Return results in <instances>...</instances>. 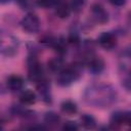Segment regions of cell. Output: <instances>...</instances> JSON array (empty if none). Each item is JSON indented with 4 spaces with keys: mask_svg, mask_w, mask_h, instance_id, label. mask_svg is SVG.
<instances>
[{
    "mask_svg": "<svg viewBox=\"0 0 131 131\" xmlns=\"http://www.w3.org/2000/svg\"><path fill=\"white\" fill-rule=\"evenodd\" d=\"M11 0H0V3H8V2H10Z\"/></svg>",
    "mask_w": 131,
    "mask_h": 131,
    "instance_id": "cell-21",
    "label": "cell"
},
{
    "mask_svg": "<svg viewBox=\"0 0 131 131\" xmlns=\"http://www.w3.org/2000/svg\"><path fill=\"white\" fill-rule=\"evenodd\" d=\"M43 78V69L36 58H31L29 61V79L33 82H39Z\"/></svg>",
    "mask_w": 131,
    "mask_h": 131,
    "instance_id": "cell-5",
    "label": "cell"
},
{
    "mask_svg": "<svg viewBox=\"0 0 131 131\" xmlns=\"http://www.w3.org/2000/svg\"><path fill=\"white\" fill-rule=\"evenodd\" d=\"M81 122H82V125L87 128V129H93L96 125V122L94 120V118L90 115H84L82 116L81 118Z\"/></svg>",
    "mask_w": 131,
    "mask_h": 131,
    "instance_id": "cell-14",
    "label": "cell"
},
{
    "mask_svg": "<svg viewBox=\"0 0 131 131\" xmlns=\"http://www.w3.org/2000/svg\"><path fill=\"white\" fill-rule=\"evenodd\" d=\"M98 42L102 48L106 50H111L117 45V37L115 34L111 32H105L99 36Z\"/></svg>",
    "mask_w": 131,
    "mask_h": 131,
    "instance_id": "cell-7",
    "label": "cell"
},
{
    "mask_svg": "<svg viewBox=\"0 0 131 131\" xmlns=\"http://www.w3.org/2000/svg\"><path fill=\"white\" fill-rule=\"evenodd\" d=\"M44 121H45L47 124L54 126V125H57V124H58V122H59V117H58V115H56L55 113L49 112V113H46V114H45Z\"/></svg>",
    "mask_w": 131,
    "mask_h": 131,
    "instance_id": "cell-16",
    "label": "cell"
},
{
    "mask_svg": "<svg viewBox=\"0 0 131 131\" xmlns=\"http://www.w3.org/2000/svg\"><path fill=\"white\" fill-rule=\"evenodd\" d=\"M62 66H63V62L60 58L56 57V58H53L51 59L49 62H48V68L52 71V72H59L61 71L62 69Z\"/></svg>",
    "mask_w": 131,
    "mask_h": 131,
    "instance_id": "cell-15",
    "label": "cell"
},
{
    "mask_svg": "<svg viewBox=\"0 0 131 131\" xmlns=\"http://www.w3.org/2000/svg\"><path fill=\"white\" fill-rule=\"evenodd\" d=\"M79 77V70L76 67H70L59 71L57 76V83L60 86H69L75 82Z\"/></svg>",
    "mask_w": 131,
    "mask_h": 131,
    "instance_id": "cell-3",
    "label": "cell"
},
{
    "mask_svg": "<svg viewBox=\"0 0 131 131\" xmlns=\"http://www.w3.org/2000/svg\"><path fill=\"white\" fill-rule=\"evenodd\" d=\"M56 0H37V3L39 6L43 8H49L55 4Z\"/></svg>",
    "mask_w": 131,
    "mask_h": 131,
    "instance_id": "cell-18",
    "label": "cell"
},
{
    "mask_svg": "<svg viewBox=\"0 0 131 131\" xmlns=\"http://www.w3.org/2000/svg\"><path fill=\"white\" fill-rule=\"evenodd\" d=\"M60 107H61V111L64 114H67V115H74V114L77 113V110H78L77 104L74 101H72V100H64V101H62Z\"/></svg>",
    "mask_w": 131,
    "mask_h": 131,
    "instance_id": "cell-13",
    "label": "cell"
},
{
    "mask_svg": "<svg viewBox=\"0 0 131 131\" xmlns=\"http://www.w3.org/2000/svg\"><path fill=\"white\" fill-rule=\"evenodd\" d=\"M85 4V0H71V10H73L74 12H80L82 10V8L84 7Z\"/></svg>",
    "mask_w": 131,
    "mask_h": 131,
    "instance_id": "cell-17",
    "label": "cell"
},
{
    "mask_svg": "<svg viewBox=\"0 0 131 131\" xmlns=\"http://www.w3.org/2000/svg\"><path fill=\"white\" fill-rule=\"evenodd\" d=\"M62 129L63 130H67V131H74V130H77L78 129V125L75 122H67L63 125Z\"/></svg>",
    "mask_w": 131,
    "mask_h": 131,
    "instance_id": "cell-19",
    "label": "cell"
},
{
    "mask_svg": "<svg viewBox=\"0 0 131 131\" xmlns=\"http://www.w3.org/2000/svg\"><path fill=\"white\" fill-rule=\"evenodd\" d=\"M91 15L98 24H105L108 20V14L101 4H93L91 7Z\"/></svg>",
    "mask_w": 131,
    "mask_h": 131,
    "instance_id": "cell-6",
    "label": "cell"
},
{
    "mask_svg": "<svg viewBox=\"0 0 131 131\" xmlns=\"http://www.w3.org/2000/svg\"><path fill=\"white\" fill-rule=\"evenodd\" d=\"M104 68V62L101 58L99 57H95L92 58L89 62V70L93 73V74H99Z\"/></svg>",
    "mask_w": 131,
    "mask_h": 131,
    "instance_id": "cell-11",
    "label": "cell"
},
{
    "mask_svg": "<svg viewBox=\"0 0 131 131\" xmlns=\"http://www.w3.org/2000/svg\"><path fill=\"white\" fill-rule=\"evenodd\" d=\"M20 25L23 29L29 34H36L40 30V20L37 15L29 13L23 17Z\"/></svg>",
    "mask_w": 131,
    "mask_h": 131,
    "instance_id": "cell-4",
    "label": "cell"
},
{
    "mask_svg": "<svg viewBox=\"0 0 131 131\" xmlns=\"http://www.w3.org/2000/svg\"><path fill=\"white\" fill-rule=\"evenodd\" d=\"M24 86V80L17 75H12L7 79V87L11 91H18Z\"/></svg>",
    "mask_w": 131,
    "mask_h": 131,
    "instance_id": "cell-10",
    "label": "cell"
},
{
    "mask_svg": "<svg viewBox=\"0 0 131 131\" xmlns=\"http://www.w3.org/2000/svg\"><path fill=\"white\" fill-rule=\"evenodd\" d=\"M36 98H37V97H36V94H35L33 91H31V90H26V91H24V92L20 94V96H19L20 102H21L23 104H26V105H30V104L35 103Z\"/></svg>",
    "mask_w": 131,
    "mask_h": 131,
    "instance_id": "cell-12",
    "label": "cell"
},
{
    "mask_svg": "<svg viewBox=\"0 0 131 131\" xmlns=\"http://www.w3.org/2000/svg\"><path fill=\"white\" fill-rule=\"evenodd\" d=\"M18 48L17 39L9 32L0 29V54L10 56L16 53Z\"/></svg>",
    "mask_w": 131,
    "mask_h": 131,
    "instance_id": "cell-2",
    "label": "cell"
},
{
    "mask_svg": "<svg viewBox=\"0 0 131 131\" xmlns=\"http://www.w3.org/2000/svg\"><path fill=\"white\" fill-rule=\"evenodd\" d=\"M85 101L94 107L105 108L112 106L117 100V91L107 84H93L84 93Z\"/></svg>",
    "mask_w": 131,
    "mask_h": 131,
    "instance_id": "cell-1",
    "label": "cell"
},
{
    "mask_svg": "<svg viewBox=\"0 0 131 131\" xmlns=\"http://www.w3.org/2000/svg\"><path fill=\"white\" fill-rule=\"evenodd\" d=\"M54 6H55V14L59 18H67L70 15L71 7L66 0H56Z\"/></svg>",
    "mask_w": 131,
    "mask_h": 131,
    "instance_id": "cell-9",
    "label": "cell"
},
{
    "mask_svg": "<svg viewBox=\"0 0 131 131\" xmlns=\"http://www.w3.org/2000/svg\"><path fill=\"white\" fill-rule=\"evenodd\" d=\"M111 122L115 125H128L131 122V114L129 112H116L111 118Z\"/></svg>",
    "mask_w": 131,
    "mask_h": 131,
    "instance_id": "cell-8",
    "label": "cell"
},
{
    "mask_svg": "<svg viewBox=\"0 0 131 131\" xmlns=\"http://www.w3.org/2000/svg\"><path fill=\"white\" fill-rule=\"evenodd\" d=\"M110 2L114 5H116V6H122V5L125 4L126 0H110Z\"/></svg>",
    "mask_w": 131,
    "mask_h": 131,
    "instance_id": "cell-20",
    "label": "cell"
}]
</instances>
